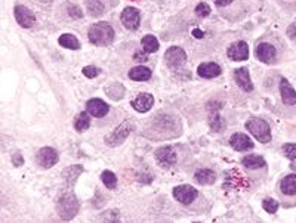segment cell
<instances>
[{
    "label": "cell",
    "instance_id": "obj_29",
    "mask_svg": "<svg viewBox=\"0 0 296 223\" xmlns=\"http://www.w3.org/2000/svg\"><path fill=\"white\" fill-rule=\"evenodd\" d=\"M101 181H102V184L107 186V189H114V188L117 186V178H116V175H114L113 172H110V170L102 172Z\"/></svg>",
    "mask_w": 296,
    "mask_h": 223
},
{
    "label": "cell",
    "instance_id": "obj_20",
    "mask_svg": "<svg viewBox=\"0 0 296 223\" xmlns=\"http://www.w3.org/2000/svg\"><path fill=\"white\" fill-rule=\"evenodd\" d=\"M280 191L283 195H288V197L296 195V175H288L280 182Z\"/></svg>",
    "mask_w": 296,
    "mask_h": 223
},
{
    "label": "cell",
    "instance_id": "obj_34",
    "mask_svg": "<svg viewBox=\"0 0 296 223\" xmlns=\"http://www.w3.org/2000/svg\"><path fill=\"white\" fill-rule=\"evenodd\" d=\"M196 13L199 15V16H202V18H205V16H208L209 13H211V7H209V4H206V3H199L197 6H196Z\"/></svg>",
    "mask_w": 296,
    "mask_h": 223
},
{
    "label": "cell",
    "instance_id": "obj_25",
    "mask_svg": "<svg viewBox=\"0 0 296 223\" xmlns=\"http://www.w3.org/2000/svg\"><path fill=\"white\" fill-rule=\"evenodd\" d=\"M105 93H107V96H108L110 99L119 101V99H122V98L125 96V87H123L122 83H113L111 86H108V87L105 89Z\"/></svg>",
    "mask_w": 296,
    "mask_h": 223
},
{
    "label": "cell",
    "instance_id": "obj_30",
    "mask_svg": "<svg viewBox=\"0 0 296 223\" xmlns=\"http://www.w3.org/2000/svg\"><path fill=\"white\" fill-rule=\"evenodd\" d=\"M262 207H264V210H265L267 213L274 215V213L279 210V203H277L276 200H273V198H265V200L262 201Z\"/></svg>",
    "mask_w": 296,
    "mask_h": 223
},
{
    "label": "cell",
    "instance_id": "obj_24",
    "mask_svg": "<svg viewBox=\"0 0 296 223\" xmlns=\"http://www.w3.org/2000/svg\"><path fill=\"white\" fill-rule=\"evenodd\" d=\"M243 166L252 170H258V169H264L267 166L265 160L259 155H248L243 158Z\"/></svg>",
    "mask_w": 296,
    "mask_h": 223
},
{
    "label": "cell",
    "instance_id": "obj_5",
    "mask_svg": "<svg viewBox=\"0 0 296 223\" xmlns=\"http://www.w3.org/2000/svg\"><path fill=\"white\" fill-rule=\"evenodd\" d=\"M154 157H156L157 164L160 167H163V169H170L172 166H175V163L178 160L176 151L172 147H162V148H159L154 152Z\"/></svg>",
    "mask_w": 296,
    "mask_h": 223
},
{
    "label": "cell",
    "instance_id": "obj_3",
    "mask_svg": "<svg viewBox=\"0 0 296 223\" xmlns=\"http://www.w3.org/2000/svg\"><path fill=\"white\" fill-rule=\"evenodd\" d=\"M246 129L261 142V144H268L271 141V129L268 123L262 118L252 117L246 121Z\"/></svg>",
    "mask_w": 296,
    "mask_h": 223
},
{
    "label": "cell",
    "instance_id": "obj_11",
    "mask_svg": "<svg viewBox=\"0 0 296 223\" xmlns=\"http://www.w3.org/2000/svg\"><path fill=\"white\" fill-rule=\"evenodd\" d=\"M227 56L233 61H246L249 58V44L246 41L233 43L227 50Z\"/></svg>",
    "mask_w": 296,
    "mask_h": 223
},
{
    "label": "cell",
    "instance_id": "obj_10",
    "mask_svg": "<svg viewBox=\"0 0 296 223\" xmlns=\"http://www.w3.org/2000/svg\"><path fill=\"white\" fill-rule=\"evenodd\" d=\"M122 24L127 28V30H136L141 24V13L136 7L129 6L126 9H123L122 12Z\"/></svg>",
    "mask_w": 296,
    "mask_h": 223
},
{
    "label": "cell",
    "instance_id": "obj_37",
    "mask_svg": "<svg viewBox=\"0 0 296 223\" xmlns=\"http://www.w3.org/2000/svg\"><path fill=\"white\" fill-rule=\"evenodd\" d=\"M288 36H289L291 38H296V22H294V24L289 27V30H288Z\"/></svg>",
    "mask_w": 296,
    "mask_h": 223
},
{
    "label": "cell",
    "instance_id": "obj_8",
    "mask_svg": "<svg viewBox=\"0 0 296 223\" xmlns=\"http://www.w3.org/2000/svg\"><path fill=\"white\" fill-rule=\"evenodd\" d=\"M173 197L178 200V203L188 206L197 198V189L190 185H179L173 189Z\"/></svg>",
    "mask_w": 296,
    "mask_h": 223
},
{
    "label": "cell",
    "instance_id": "obj_14",
    "mask_svg": "<svg viewBox=\"0 0 296 223\" xmlns=\"http://www.w3.org/2000/svg\"><path fill=\"white\" fill-rule=\"evenodd\" d=\"M276 55H277V50H276V47H274L273 44H270V43H261V44H258V47H256V58H258L261 62H264V64L273 62L274 58H276Z\"/></svg>",
    "mask_w": 296,
    "mask_h": 223
},
{
    "label": "cell",
    "instance_id": "obj_1",
    "mask_svg": "<svg viewBox=\"0 0 296 223\" xmlns=\"http://www.w3.org/2000/svg\"><path fill=\"white\" fill-rule=\"evenodd\" d=\"M87 37H89V41L95 46H108L114 40V30L108 22L101 21V22L93 24L89 28Z\"/></svg>",
    "mask_w": 296,
    "mask_h": 223
},
{
    "label": "cell",
    "instance_id": "obj_40",
    "mask_svg": "<svg viewBox=\"0 0 296 223\" xmlns=\"http://www.w3.org/2000/svg\"><path fill=\"white\" fill-rule=\"evenodd\" d=\"M40 1H43V3H49V1H52V0H40Z\"/></svg>",
    "mask_w": 296,
    "mask_h": 223
},
{
    "label": "cell",
    "instance_id": "obj_39",
    "mask_svg": "<svg viewBox=\"0 0 296 223\" xmlns=\"http://www.w3.org/2000/svg\"><path fill=\"white\" fill-rule=\"evenodd\" d=\"M213 1H215L216 6H227V4H230L233 0H213Z\"/></svg>",
    "mask_w": 296,
    "mask_h": 223
},
{
    "label": "cell",
    "instance_id": "obj_31",
    "mask_svg": "<svg viewBox=\"0 0 296 223\" xmlns=\"http://www.w3.org/2000/svg\"><path fill=\"white\" fill-rule=\"evenodd\" d=\"M82 73H83V75L87 77V78H95L96 75H99L101 70H99L98 67H95V65H87V67H85V68L82 70Z\"/></svg>",
    "mask_w": 296,
    "mask_h": 223
},
{
    "label": "cell",
    "instance_id": "obj_38",
    "mask_svg": "<svg viewBox=\"0 0 296 223\" xmlns=\"http://www.w3.org/2000/svg\"><path fill=\"white\" fill-rule=\"evenodd\" d=\"M193 36L197 37V38H202V37L205 36V33H203L202 30H199V28H194V30H193Z\"/></svg>",
    "mask_w": 296,
    "mask_h": 223
},
{
    "label": "cell",
    "instance_id": "obj_13",
    "mask_svg": "<svg viewBox=\"0 0 296 223\" xmlns=\"http://www.w3.org/2000/svg\"><path fill=\"white\" fill-rule=\"evenodd\" d=\"M154 105V96L151 93H139L132 101V108H135L138 112H147Z\"/></svg>",
    "mask_w": 296,
    "mask_h": 223
},
{
    "label": "cell",
    "instance_id": "obj_4",
    "mask_svg": "<svg viewBox=\"0 0 296 223\" xmlns=\"http://www.w3.org/2000/svg\"><path fill=\"white\" fill-rule=\"evenodd\" d=\"M132 130H133V124L129 120H125L119 127H116L111 132V135L105 136V144L108 147H117L127 139V136L132 133Z\"/></svg>",
    "mask_w": 296,
    "mask_h": 223
},
{
    "label": "cell",
    "instance_id": "obj_22",
    "mask_svg": "<svg viewBox=\"0 0 296 223\" xmlns=\"http://www.w3.org/2000/svg\"><path fill=\"white\" fill-rule=\"evenodd\" d=\"M58 43L65 47V49H71V50H79L80 49V41L77 40V37L74 34H62L58 38Z\"/></svg>",
    "mask_w": 296,
    "mask_h": 223
},
{
    "label": "cell",
    "instance_id": "obj_28",
    "mask_svg": "<svg viewBox=\"0 0 296 223\" xmlns=\"http://www.w3.org/2000/svg\"><path fill=\"white\" fill-rule=\"evenodd\" d=\"M86 7H87L89 15H92V16H99L104 13V4L99 0H87Z\"/></svg>",
    "mask_w": 296,
    "mask_h": 223
},
{
    "label": "cell",
    "instance_id": "obj_15",
    "mask_svg": "<svg viewBox=\"0 0 296 223\" xmlns=\"http://www.w3.org/2000/svg\"><path fill=\"white\" fill-rule=\"evenodd\" d=\"M230 145L236 151H248L254 148V142L249 139L248 135H243V133H234L230 138Z\"/></svg>",
    "mask_w": 296,
    "mask_h": 223
},
{
    "label": "cell",
    "instance_id": "obj_6",
    "mask_svg": "<svg viewBox=\"0 0 296 223\" xmlns=\"http://www.w3.org/2000/svg\"><path fill=\"white\" fill-rule=\"evenodd\" d=\"M36 161L40 167L43 169H50L53 167L58 161H59V154L56 149L50 148V147H44L42 148L37 155H36Z\"/></svg>",
    "mask_w": 296,
    "mask_h": 223
},
{
    "label": "cell",
    "instance_id": "obj_9",
    "mask_svg": "<svg viewBox=\"0 0 296 223\" xmlns=\"http://www.w3.org/2000/svg\"><path fill=\"white\" fill-rule=\"evenodd\" d=\"M15 19L16 22L22 27V28H30L36 24V15L27 7V6H22V4H18L15 6Z\"/></svg>",
    "mask_w": 296,
    "mask_h": 223
},
{
    "label": "cell",
    "instance_id": "obj_35",
    "mask_svg": "<svg viewBox=\"0 0 296 223\" xmlns=\"http://www.w3.org/2000/svg\"><path fill=\"white\" fill-rule=\"evenodd\" d=\"M12 163H13L15 167H21V166L24 164V158H22V155H21L19 152L13 154V155H12Z\"/></svg>",
    "mask_w": 296,
    "mask_h": 223
},
{
    "label": "cell",
    "instance_id": "obj_27",
    "mask_svg": "<svg viewBox=\"0 0 296 223\" xmlns=\"http://www.w3.org/2000/svg\"><path fill=\"white\" fill-rule=\"evenodd\" d=\"M90 126V117L86 112H80L74 120V127L77 132H85Z\"/></svg>",
    "mask_w": 296,
    "mask_h": 223
},
{
    "label": "cell",
    "instance_id": "obj_19",
    "mask_svg": "<svg viewBox=\"0 0 296 223\" xmlns=\"http://www.w3.org/2000/svg\"><path fill=\"white\" fill-rule=\"evenodd\" d=\"M194 179H196V182L200 184V185H212V184H215V181H216V175H215L213 170H211V169H200V170L196 172Z\"/></svg>",
    "mask_w": 296,
    "mask_h": 223
},
{
    "label": "cell",
    "instance_id": "obj_23",
    "mask_svg": "<svg viewBox=\"0 0 296 223\" xmlns=\"http://www.w3.org/2000/svg\"><path fill=\"white\" fill-rule=\"evenodd\" d=\"M82 173H83V167H82V166H70L68 169L64 170L62 178L65 179V184H67L68 186H71V185L76 182V179H77Z\"/></svg>",
    "mask_w": 296,
    "mask_h": 223
},
{
    "label": "cell",
    "instance_id": "obj_2",
    "mask_svg": "<svg viewBox=\"0 0 296 223\" xmlns=\"http://www.w3.org/2000/svg\"><path fill=\"white\" fill-rule=\"evenodd\" d=\"M79 209H80L79 201L71 191L64 192L56 203V212L64 221H71L79 213Z\"/></svg>",
    "mask_w": 296,
    "mask_h": 223
},
{
    "label": "cell",
    "instance_id": "obj_18",
    "mask_svg": "<svg viewBox=\"0 0 296 223\" xmlns=\"http://www.w3.org/2000/svg\"><path fill=\"white\" fill-rule=\"evenodd\" d=\"M197 73H199V75L203 77V78H213V77L221 75L222 70H221V67H219L218 64H215V62H205V64L199 65Z\"/></svg>",
    "mask_w": 296,
    "mask_h": 223
},
{
    "label": "cell",
    "instance_id": "obj_7",
    "mask_svg": "<svg viewBox=\"0 0 296 223\" xmlns=\"http://www.w3.org/2000/svg\"><path fill=\"white\" fill-rule=\"evenodd\" d=\"M165 61L170 68H179L185 64L187 61V53L182 47L172 46L166 50L165 53Z\"/></svg>",
    "mask_w": 296,
    "mask_h": 223
},
{
    "label": "cell",
    "instance_id": "obj_16",
    "mask_svg": "<svg viewBox=\"0 0 296 223\" xmlns=\"http://www.w3.org/2000/svg\"><path fill=\"white\" fill-rule=\"evenodd\" d=\"M234 78L237 81V84L240 86L242 90L245 92H252L254 90V83H252V78H251V74H249V70L248 68H239L234 71Z\"/></svg>",
    "mask_w": 296,
    "mask_h": 223
},
{
    "label": "cell",
    "instance_id": "obj_12",
    "mask_svg": "<svg viewBox=\"0 0 296 223\" xmlns=\"http://www.w3.org/2000/svg\"><path fill=\"white\" fill-rule=\"evenodd\" d=\"M86 110H87V112H89L92 117L102 118V117H105V115L108 114L110 107H108L102 99L93 98V99L87 101V104H86Z\"/></svg>",
    "mask_w": 296,
    "mask_h": 223
},
{
    "label": "cell",
    "instance_id": "obj_17",
    "mask_svg": "<svg viewBox=\"0 0 296 223\" xmlns=\"http://www.w3.org/2000/svg\"><path fill=\"white\" fill-rule=\"evenodd\" d=\"M280 93H282V99L286 105H289V107L296 105V92L288 78L280 80Z\"/></svg>",
    "mask_w": 296,
    "mask_h": 223
},
{
    "label": "cell",
    "instance_id": "obj_33",
    "mask_svg": "<svg viewBox=\"0 0 296 223\" xmlns=\"http://www.w3.org/2000/svg\"><path fill=\"white\" fill-rule=\"evenodd\" d=\"M283 152L289 160H296V145L295 144H286L283 147Z\"/></svg>",
    "mask_w": 296,
    "mask_h": 223
},
{
    "label": "cell",
    "instance_id": "obj_21",
    "mask_svg": "<svg viewBox=\"0 0 296 223\" xmlns=\"http://www.w3.org/2000/svg\"><path fill=\"white\" fill-rule=\"evenodd\" d=\"M127 75H129L130 80H135V81H147V80L151 78V70L147 68V67L139 65V67L132 68Z\"/></svg>",
    "mask_w": 296,
    "mask_h": 223
},
{
    "label": "cell",
    "instance_id": "obj_32",
    "mask_svg": "<svg viewBox=\"0 0 296 223\" xmlns=\"http://www.w3.org/2000/svg\"><path fill=\"white\" fill-rule=\"evenodd\" d=\"M67 12H68V15H70L71 18H74V19H80V18L83 16L82 9H80L77 4H73V3L67 6Z\"/></svg>",
    "mask_w": 296,
    "mask_h": 223
},
{
    "label": "cell",
    "instance_id": "obj_36",
    "mask_svg": "<svg viewBox=\"0 0 296 223\" xmlns=\"http://www.w3.org/2000/svg\"><path fill=\"white\" fill-rule=\"evenodd\" d=\"M133 59H135L136 62H145V61H147V52H142V50L135 52Z\"/></svg>",
    "mask_w": 296,
    "mask_h": 223
},
{
    "label": "cell",
    "instance_id": "obj_26",
    "mask_svg": "<svg viewBox=\"0 0 296 223\" xmlns=\"http://www.w3.org/2000/svg\"><path fill=\"white\" fill-rule=\"evenodd\" d=\"M159 40L154 37V36H151V34H148V36H145L144 38H142V47H144V52H147V53H154V52H157L159 50Z\"/></svg>",
    "mask_w": 296,
    "mask_h": 223
}]
</instances>
